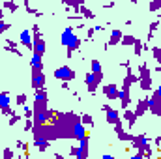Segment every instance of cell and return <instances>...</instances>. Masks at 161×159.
Instances as JSON below:
<instances>
[{
    "label": "cell",
    "instance_id": "1",
    "mask_svg": "<svg viewBox=\"0 0 161 159\" xmlns=\"http://www.w3.org/2000/svg\"><path fill=\"white\" fill-rule=\"evenodd\" d=\"M60 41H62V45L66 47L68 58H71L73 52H75L77 49H80V38L75 34V28H73V26H66V28H64V32H62V36H60Z\"/></svg>",
    "mask_w": 161,
    "mask_h": 159
},
{
    "label": "cell",
    "instance_id": "2",
    "mask_svg": "<svg viewBox=\"0 0 161 159\" xmlns=\"http://www.w3.org/2000/svg\"><path fill=\"white\" fill-rule=\"evenodd\" d=\"M139 82H141V90H144V92L152 90V71L146 62H142L139 66Z\"/></svg>",
    "mask_w": 161,
    "mask_h": 159
},
{
    "label": "cell",
    "instance_id": "3",
    "mask_svg": "<svg viewBox=\"0 0 161 159\" xmlns=\"http://www.w3.org/2000/svg\"><path fill=\"white\" fill-rule=\"evenodd\" d=\"M53 75L60 80V82H69V80L75 79V69H71L69 66H60V68L54 69Z\"/></svg>",
    "mask_w": 161,
    "mask_h": 159
},
{
    "label": "cell",
    "instance_id": "4",
    "mask_svg": "<svg viewBox=\"0 0 161 159\" xmlns=\"http://www.w3.org/2000/svg\"><path fill=\"white\" fill-rule=\"evenodd\" d=\"M103 80V73H99V75H94L92 71L90 73H86V77H84V82H86V88H88V94L90 96H94L96 94V90H97V86H99V82Z\"/></svg>",
    "mask_w": 161,
    "mask_h": 159
},
{
    "label": "cell",
    "instance_id": "5",
    "mask_svg": "<svg viewBox=\"0 0 161 159\" xmlns=\"http://www.w3.org/2000/svg\"><path fill=\"white\" fill-rule=\"evenodd\" d=\"M30 84H32L34 90H41V88H45V73H43V71H38V69H32Z\"/></svg>",
    "mask_w": 161,
    "mask_h": 159
},
{
    "label": "cell",
    "instance_id": "6",
    "mask_svg": "<svg viewBox=\"0 0 161 159\" xmlns=\"http://www.w3.org/2000/svg\"><path fill=\"white\" fill-rule=\"evenodd\" d=\"M103 111H105V118H107V122H109L111 125H118V123H122V118H120V114H118V111L111 109L109 105H103Z\"/></svg>",
    "mask_w": 161,
    "mask_h": 159
},
{
    "label": "cell",
    "instance_id": "7",
    "mask_svg": "<svg viewBox=\"0 0 161 159\" xmlns=\"http://www.w3.org/2000/svg\"><path fill=\"white\" fill-rule=\"evenodd\" d=\"M148 111H150L152 114H156V116L161 118V99L156 94H152V96L148 97Z\"/></svg>",
    "mask_w": 161,
    "mask_h": 159
},
{
    "label": "cell",
    "instance_id": "8",
    "mask_svg": "<svg viewBox=\"0 0 161 159\" xmlns=\"http://www.w3.org/2000/svg\"><path fill=\"white\" fill-rule=\"evenodd\" d=\"M148 142H152V140H150V139H148L144 133H141V135H133L131 146H133V150H137V152H139V150H142V148H144Z\"/></svg>",
    "mask_w": 161,
    "mask_h": 159
},
{
    "label": "cell",
    "instance_id": "9",
    "mask_svg": "<svg viewBox=\"0 0 161 159\" xmlns=\"http://www.w3.org/2000/svg\"><path fill=\"white\" fill-rule=\"evenodd\" d=\"M118 92H120V88H118L114 82H109V84H105V86H103V94H105V97H107V99H111V101L118 99Z\"/></svg>",
    "mask_w": 161,
    "mask_h": 159
},
{
    "label": "cell",
    "instance_id": "10",
    "mask_svg": "<svg viewBox=\"0 0 161 159\" xmlns=\"http://www.w3.org/2000/svg\"><path fill=\"white\" fill-rule=\"evenodd\" d=\"M47 51V45H45V40L43 36L40 38H34V45H32V54H38V56H43Z\"/></svg>",
    "mask_w": 161,
    "mask_h": 159
},
{
    "label": "cell",
    "instance_id": "11",
    "mask_svg": "<svg viewBox=\"0 0 161 159\" xmlns=\"http://www.w3.org/2000/svg\"><path fill=\"white\" fill-rule=\"evenodd\" d=\"M114 131H116L118 140H122V142H131V140H133V135H131L129 131H125V129H124V123L114 125Z\"/></svg>",
    "mask_w": 161,
    "mask_h": 159
},
{
    "label": "cell",
    "instance_id": "12",
    "mask_svg": "<svg viewBox=\"0 0 161 159\" xmlns=\"http://www.w3.org/2000/svg\"><path fill=\"white\" fill-rule=\"evenodd\" d=\"M32 144L40 150V152H47L49 148H51V142L45 139V137H38V135H34V139H32Z\"/></svg>",
    "mask_w": 161,
    "mask_h": 159
},
{
    "label": "cell",
    "instance_id": "13",
    "mask_svg": "<svg viewBox=\"0 0 161 159\" xmlns=\"http://www.w3.org/2000/svg\"><path fill=\"white\" fill-rule=\"evenodd\" d=\"M88 144H90V137H84L79 140V156L75 159H88Z\"/></svg>",
    "mask_w": 161,
    "mask_h": 159
},
{
    "label": "cell",
    "instance_id": "14",
    "mask_svg": "<svg viewBox=\"0 0 161 159\" xmlns=\"http://www.w3.org/2000/svg\"><path fill=\"white\" fill-rule=\"evenodd\" d=\"M129 92H131V90H122V88H120V92H118V101H120V105H122V111H125V109L129 107V103H131Z\"/></svg>",
    "mask_w": 161,
    "mask_h": 159
},
{
    "label": "cell",
    "instance_id": "15",
    "mask_svg": "<svg viewBox=\"0 0 161 159\" xmlns=\"http://www.w3.org/2000/svg\"><path fill=\"white\" fill-rule=\"evenodd\" d=\"M84 137H88V131H86V127L82 125V122H77V123L73 125V139H75V140H80V139H84Z\"/></svg>",
    "mask_w": 161,
    "mask_h": 159
},
{
    "label": "cell",
    "instance_id": "16",
    "mask_svg": "<svg viewBox=\"0 0 161 159\" xmlns=\"http://www.w3.org/2000/svg\"><path fill=\"white\" fill-rule=\"evenodd\" d=\"M122 38H124V32L122 30H111V38H109V41H107V45H105V49H109V45L113 47V45H118L122 41Z\"/></svg>",
    "mask_w": 161,
    "mask_h": 159
},
{
    "label": "cell",
    "instance_id": "17",
    "mask_svg": "<svg viewBox=\"0 0 161 159\" xmlns=\"http://www.w3.org/2000/svg\"><path fill=\"white\" fill-rule=\"evenodd\" d=\"M32 111H34V114L49 111V99H34V107H32Z\"/></svg>",
    "mask_w": 161,
    "mask_h": 159
},
{
    "label": "cell",
    "instance_id": "18",
    "mask_svg": "<svg viewBox=\"0 0 161 159\" xmlns=\"http://www.w3.org/2000/svg\"><path fill=\"white\" fill-rule=\"evenodd\" d=\"M146 111H148V97L139 99V101H137V107H135V111H133V112H135V116L139 118V116H142Z\"/></svg>",
    "mask_w": 161,
    "mask_h": 159
},
{
    "label": "cell",
    "instance_id": "19",
    "mask_svg": "<svg viewBox=\"0 0 161 159\" xmlns=\"http://www.w3.org/2000/svg\"><path fill=\"white\" fill-rule=\"evenodd\" d=\"M21 45H25L26 49H30V51H32V45H34V38H32L30 30H23V32H21Z\"/></svg>",
    "mask_w": 161,
    "mask_h": 159
},
{
    "label": "cell",
    "instance_id": "20",
    "mask_svg": "<svg viewBox=\"0 0 161 159\" xmlns=\"http://www.w3.org/2000/svg\"><path fill=\"white\" fill-rule=\"evenodd\" d=\"M4 51H9V52H13V54H17V56H23V51L17 47V43L13 40H6L4 43Z\"/></svg>",
    "mask_w": 161,
    "mask_h": 159
},
{
    "label": "cell",
    "instance_id": "21",
    "mask_svg": "<svg viewBox=\"0 0 161 159\" xmlns=\"http://www.w3.org/2000/svg\"><path fill=\"white\" fill-rule=\"evenodd\" d=\"M124 120L127 122V127H133V125L137 123V116H135V112H133V111H129V109H125V111H124Z\"/></svg>",
    "mask_w": 161,
    "mask_h": 159
},
{
    "label": "cell",
    "instance_id": "22",
    "mask_svg": "<svg viewBox=\"0 0 161 159\" xmlns=\"http://www.w3.org/2000/svg\"><path fill=\"white\" fill-rule=\"evenodd\" d=\"M30 66H32V69H38V71H43V60H41V56H38V54H32Z\"/></svg>",
    "mask_w": 161,
    "mask_h": 159
},
{
    "label": "cell",
    "instance_id": "23",
    "mask_svg": "<svg viewBox=\"0 0 161 159\" xmlns=\"http://www.w3.org/2000/svg\"><path fill=\"white\" fill-rule=\"evenodd\" d=\"M77 13H79L80 17H82V19H88V21H90V19H94V17H96V15H94V13H92V9H88V8H86V6H80V8H79V11H77Z\"/></svg>",
    "mask_w": 161,
    "mask_h": 159
},
{
    "label": "cell",
    "instance_id": "24",
    "mask_svg": "<svg viewBox=\"0 0 161 159\" xmlns=\"http://www.w3.org/2000/svg\"><path fill=\"white\" fill-rule=\"evenodd\" d=\"M9 103H11V97H9V94H8V92H0V109H4V107H9Z\"/></svg>",
    "mask_w": 161,
    "mask_h": 159
},
{
    "label": "cell",
    "instance_id": "25",
    "mask_svg": "<svg viewBox=\"0 0 161 159\" xmlns=\"http://www.w3.org/2000/svg\"><path fill=\"white\" fill-rule=\"evenodd\" d=\"M137 154H141V156H142V157H144V159L152 157V156H154V150H152V144H150V142H148V144H146V146H144V148H142V150H139V152H137Z\"/></svg>",
    "mask_w": 161,
    "mask_h": 159
},
{
    "label": "cell",
    "instance_id": "26",
    "mask_svg": "<svg viewBox=\"0 0 161 159\" xmlns=\"http://www.w3.org/2000/svg\"><path fill=\"white\" fill-rule=\"evenodd\" d=\"M90 68H92V73H94V75H99V73H103L99 60H92V62H90Z\"/></svg>",
    "mask_w": 161,
    "mask_h": 159
},
{
    "label": "cell",
    "instance_id": "27",
    "mask_svg": "<svg viewBox=\"0 0 161 159\" xmlns=\"http://www.w3.org/2000/svg\"><path fill=\"white\" fill-rule=\"evenodd\" d=\"M80 122H82V125H84V127H92V125H94V120H92V116H90L88 112L80 114Z\"/></svg>",
    "mask_w": 161,
    "mask_h": 159
},
{
    "label": "cell",
    "instance_id": "28",
    "mask_svg": "<svg viewBox=\"0 0 161 159\" xmlns=\"http://www.w3.org/2000/svg\"><path fill=\"white\" fill-rule=\"evenodd\" d=\"M135 41H137V38H135V36H131V34H124V38H122L120 43L127 47V45H135Z\"/></svg>",
    "mask_w": 161,
    "mask_h": 159
},
{
    "label": "cell",
    "instance_id": "29",
    "mask_svg": "<svg viewBox=\"0 0 161 159\" xmlns=\"http://www.w3.org/2000/svg\"><path fill=\"white\" fill-rule=\"evenodd\" d=\"M2 9H8V11H17V9H19V4H15V2H9V0H6V2L2 4Z\"/></svg>",
    "mask_w": 161,
    "mask_h": 159
},
{
    "label": "cell",
    "instance_id": "30",
    "mask_svg": "<svg viewBox=\"0 0 161 159\" xmlns=\"http://www.w3.org/2000/svg\"><path fill=\"white\" fill-rule=\"evenodd\" d=\"M23 6L26 8V11H28L30 15H36V17H38V15H41V11H40V9H36V8H32L28 0H25V2H23Z\"/></svg>",
    "mask_w": 161,
    "mask_h": 159
},
{
    "label": "cell",
    "instance_id": "31",
    "mask_svg": "<svg viewBox=\"0 0 161 159\" xmlns=\"http://www.w3.org/2000/svg\"><path fill=\"white\" fill-rule=\"evenodd\" d=\"M158 26H159V19H158V21H154V23H150V30H148V41L154 38V34H156Z\"/></svg>",
    "mask_w": 161,
    "mask_h": 159
},
{
    "label": "cell",
    "instance_id": "32",
    "mask_svg": "<svg viewBox=\"0 0 161 159\" xmlns=\"http://www.w3.org/2000/svg\"><path fill=\"white\" fill-rule=\"evenodd\" d=\"M133 47H135V56H141V52L144 51V43L137 38V41H135V45H133Z\"/></svg>",
    "mask_w": 161,
    "mask_h": 159
},
{
    "label": "cell",
    "instance_id": "33",
    "mask_svg": "<svg viewBox=\"0 0 161 159\" xmlns=\"http://www.w3.org/2000/svg\"><path fill=\"white\" fill-rule=\"evenodd\" d=\"M23 116H25V120H32L34 118V111H32V107H23Z\"/></svg>",
    "mask_w": 161,
    "mask_h": 159
},
{
    "label": "cell",
    "instance_id": "34",
    "mask_svg": "<svg viewBox=\"0 0 161 159\" xmlns=\"http://www.w3.org/2000/svg\"><path fill=\"white\" fill-rule=\"evenodd\" d=\"M152 54H154L156 62L161 66V47H152Z\"/></svg>",
    "mask_w": 161,
    "mask_h": 159
},
{
    "label": "cell",
    "instance_id": "35",
    "mask_svg": "<svg viewBox=\"0 0 161 159\" xmlns=\"http://www.w3.org/2000/svg\"><path fill=\"white\" fill-rule=\"evenodd\" d=\"M15 103H17L19 107H25V105H26V94H19L17 99H15Z\"/></svg>",
    "mask_w": 161,
    "mask_h": 159
},
{
    "label": "cell",
    "instance_id": "36",
    "mask_svg": "<svg viewBox=\"0 0 161 159\" xmlns=\"http://www.w3.org/2000/svg\"><path fill=\"white\" fill-rule=\"evenodd\" d=\"M96 26H90V28H86V41H90V40H94V36H96Z\"/></svg>",
    "mask_w": 161,
    "mask_h": 159
},
{
    "label": "cell",
    "instance_id": "37",
    "mask_svg": "<svg viewBox=\"0 0 161 159\" xmlns=\"http://www.w3.org/2000/svg\"><path fill=\"white\" fill-rule=\"evenodd\" d=\"M2 159H15L13 150H11V148H6V150H4V154H2Z\"/></svg>",
    "mask_w": 161,
    "mask_h": 159
},
{
    "label": "cell",
    "instance_id": "38",
    "mask_svg": "<svg viewBox=\"0 0 161 159\" xmlns=\"http://www.w3.org/2000/svg\"><path fill=\"white\" fill-rule=\"evenodd\" d=\"M148 9H150V11H158V9H161V0H158V2H150Z\"/></svg>",
    "mask_w": 161,
    "mask_h": 159
},
{
    "label": "cell",
    "instance_id": "39",
    "mask_svg": "<svg viewBox=\"0 0 161 159\" xmlns=\"http://www.w3.org/2000/svg\"><path fill=\"white\" fill-rule=\"evenodd\" d=\"M0 112H2L4 116H13V114H15L11 107H4V109H0Z\"/></svg>",
    "mask_w": 161,
    "mask_h": 159
},
{
    "label": "cell",
    "instance_id": "40",
    "mask_svg": "<svg viewBox=\"0 0 161 159\" xmlns=\"http://www.w3.org/2000/svg\"><path fill=\"white\" fill-rule=\"evenodd\" d=\"M34 129V120H25V131H32Z\"/></svg>",
    "mask_w": 161,
    "mask_h": 159
},
{
    "label": "cell",
    "instance_id": "41",
    "mask_svg": "<svg viewBox=\"0 0 161 159\" xmlns=\"http://www.w3.org/2000/svg\"><path fill=\"white\" fill-rule=\"evenodd\" d=\"M19 120H21V116H19V114L15 112L13 116H9V120H8V123H9V125H15V123H19Z\"/></svg>",
    "mask_w": 161,
    "mask_h": 159
},
{
    "label": "cell",
    "instance_id": "42",
    "mask_svg": "<svg viewBox=\"0 0 161 159\" xmlns=\"http://www.w3.org/2000/svg\"><path fill=\"white\" fill-rule=\"evenodd\" d=\"M9 26H11L9 23H6V21H0V34H4L6 30H9Z\"/></svg>",
    "mask_w": 161,
    "mask_h": 159
},
{
    "label": "cell",
    "instance_id": "43",
    "mask_svg": "<svg viewBox=\"0 0 161 159\" xmlns=\"http://www.w3.org/2000/svg\"><path fill=\"white\" fill-rule=\"evenodd\" d=\"M69 156L77 157V156H79V146H71V148H69Z\"/></svg>",
    "mask_w": 161,
    "mask_h": 159
},
{
    "label": "cell",
    "instance_id": "44",
    "mask_svg": "<svg viewBox=\"0 0 161 159\" xmlns=\"http://www.w3.org/2000/svg\"><path fill=\"white\" fill-rule=\"evenodd\" d=\"M154 94H156V96H158V97L161 99V84L158 86V88H156V92H154Z\"/></svg>",
    "mask_w": 161,
    "mask_h": 159
},
{
    "label": "cell",
    "instance_id": "45",
    "mask_svg": "<svg viewBox=\"0 0 161 159\" xmlns=\"http://www.w3.org/2000/svg\"><path fill=\"white\" fill-rule=\"evenodd\" d=\"M154 144H156V146H161V137H156V139H154Z\"/></svg>",
    "mask_w": 161,
    "mask_h": 159
},
{
    "label": "cell",
    "instance_id": "46",
    "mask_svg": "<svg viewBox=\"0 0 161 159\" xmlns=\"http://www.w3.org/2000/svg\"><path fill=\"white\" fill-rule=\"evenodd\" d=\"M129 159H144V157H142L141 154H135V156H131V157H129Z\"/></svg>",
    "mask_w": 161,
    "mask_h": 159
},
{
    "label": "cell",
    "instance_id": "47",
    "mask_svg": "<svg viewBox=\"0 0 161 159\" xmlns=\"http://www.w3.org/2000/svg\"><path fill=\"white\" fill-rule=\"evenodd\" d=\"M101 159H116V157H114V156H111V154H105Z\"/></svg>",
    "mask_w": 161,
    "mask_h": 159
},
{
    "label": "cell",
    "instance_id": "48",
    "mask_svg": "<svg viewBox=\"0 0 161 159\" xmlns=\"http://www.w3.org/2000/svg\"><path fill=\"white\" fill-rule=\"evenodd\" d=\"M62 88L64 90H69V82H62Z\"/></svg>",
    "mask_w": 161,
    "mask_h": 159
},
{
    "label": "cell",
    "instance_id": "49",
    "mask_svg": "<svg viewBox=\"0 0 161 159\" xmlns=\"http://www.w3.org/2000/svg\"><path fill=\"white\" fill-rule=\"evenodd\" d=\"M54 159H66L62 154H54Z\"/></svg>",
    "mask_w": 161,
    "mask_h": 159
},
{
    "label": "cell",
    "instance_id": "50",
    "mask_svg": "<svg viewBox=\"0 0 161 159\" xmlns=\"http://www.w3.org/2000/svg\"><path fill=\"white\" fill-rule=\"evenodd\" d=\"M0 21H4V9L0 8Z\"/></svg>",
    "mask_w": 161,
    "mask_h": 159
},
{
    "label": "cell",
    "instance_id": "51",
    "mask_svg": "<svg viewBox=\"0 0 161 159\" xmlns=\"http://www.w3.org/2000/svg\"><path fill=\"white\" fill-rule=\"evenodd\" d=\"M15 159H28L26 156H19V157H15Z\"/></svg>",
    "mask_w": 161,
    "mask_h": 159
},
{
    "label": "cell",
    "instance_id": "52",
    "mask_svg": "<svg viewBox=\"0 0 161 159\" xmlns=\"http://www.w3.org/2000/svg\"><path fill=\"white\" fill-rule=\"evenodd\" d=\"M158 159H161V156H158Z\"/></svg>",
    "mask_w": 161,
    "mask_h": 159
}]
</instances>
